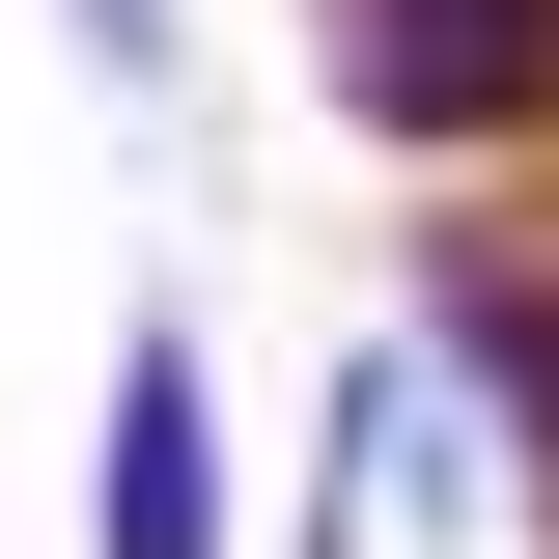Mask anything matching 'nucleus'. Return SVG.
<instances>
[{
    "label": "nucleus",
    "instance_id": "obj_1",
    "mask_svg": "<svg viewBox=\"0 0 559 559\" xmlns=\"http://www.w3.org/2000/svg\"><path fill=\"white\" fill-rule=\"evenodd\" d=\"M336 57L392 140H503V112H559V0H336Z\"/></svg>",
    "mask_w": 559,
    "mask_h": 559
}]
</instances>
